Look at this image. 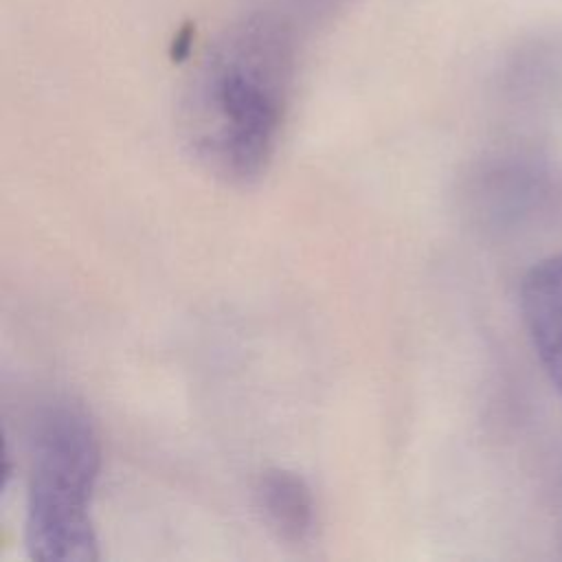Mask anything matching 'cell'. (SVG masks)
Returning a JSON list of instances; mask_svg holds the SVG:
<instances>
[{
  "label": "cell",
  "mask_w": 562,
  "mask_h": 562,
  "mask_svg": "<svg viewBox=\"0 0 562 562\" xmlns=\"http://www.w3.org/2000/svg\"><path fill=\"white\" fill-rule=\"evenodd\" d=\"M336 0H261L231 22L193 72L184 130L193 154L231 182L270 165L305 26Z\"/></svg>",
  "instance_id": "6da1fadb"
},
{
  "label": "cell",
  "mask_w": 562,
  "mask_h": 562,
  "mask_svg": "<svg viewBox=\"0 0 562 562\" xmlns=\"http://www.w3.org/2000/svg\"><path fill=\"white\" fill-rule=\"evenodd\" d=\"M101 448L88 413L68 400L33 424L26 549L42 562H92L99 542L90 516Z\"/></svg>",
  "instance_id": "7a4b0ae2"
},
{
  "label": "cell",
  "mask_w": 562,
  "mask_h": 562,
  "mask_svg": "<svg viewBox=\"0 0 562 562\" xmlns=\"http://www.w3.org/2000/svg\"><path fill=\"white\" fill-rule=\"evenodd\" d=\"M520 310L540 364L562 393V255L529 270L520 288Z\"/></svg>",
  "instance_id": "3957f363"
},
{
  "label": "cell",
  "mask_w": 562,
  "mask_h": 562,
  "mask_svg": "<svg viewBox=\"0 0 562 562\" xmlns=\"http://www.w3.org/2000/svg\"><path fill=\"white\" fill-rule=\"evenodd\" d=\"M257 505L268 525L290 542H303L314 529V496L303 476L290 470H268L259 476Z\"/></svg>",
  "instance_id": "277c9868"
}]
</instances>
